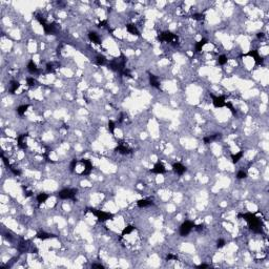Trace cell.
I'll return each instance as SVG.
<instances>
[{"label": "cell", "instance_id": "cell-1", "mask_svg": "<svg viewBox=\"0 0 269 269\" xmlns=\"http://www.w3.org/2000/svg\"><path fill=\"white\" fill-rule=\"evenodd\" d=\"M240 217L243 218L244 220L248 223V226L250 227V229L252 230V231H254L256 234H261L262 232V222L254 214L247 212V214H240Z\"/></svg>", "mask_w": 269, "mask_h": 269}, {"label": "cell", "instance_id": "cell-2", "mask_svg": "<svg viewBox=\"0 0 269 269\" xmlns=\"http://www.w3.org/2000/svg\"><path fill=\"white\" fill-rule=\"evenodd\" d=\"M125 63H126V57H125L123 54H121V56L119 58L115 59V60H113V61H110L109 63H108V68L111 69V71H119L121 74V73L126 68L125 67Z\"/></svg>", "mask_w": 269, "mask_h": 269}, {"label": "cell", "instance_id": "cell-3", "mask_svg": "<svg viewBox=\"0 0 269 269\" xmlns=\"http://www.w3.org/2000/svg\"><path fill=\"white\" fill-rule=\"evenodd\" d=\"M78 190L77 189H74V188H65V189H62L61 191H59L58 197L62 200H75L76 198V195H77Z\"/></svg>", "mask_w": 269, "mask_h": 269}, {"label": "cell", "instance_id": "cell-4", "mask_svg": "<svg viewBox=\"0 0 269 269\" xmlns=\"http://www.w3.org/2000/svg\"><path fill=\"white\" fill-rule=\"evenodd\" d=\"M195 228V223L191 221H185L180 227V234L182 237H186L190 234V231Z\"/></svg>", "mask_w": 269, "mask_h": 269}, {"label": "cell", "instance_id": "cell-5", "mask_svg": "<svg viewBox=\"0 0 269 269\" xmlns=\"http://www.w3.org/2000/svg\"><path fill=\"white\" fill-rule=\"evenodd\" d=\"M91 210V212H93V214L97 217V219L100 222H105V221H108V220H111L113 219V214H109V212H105V211H102V210H96V209H89Z\"/></svg>", "mask_w": 269, "mask_h": 269}, {"label": "cell", "instance_id": "cell-6", "mask_svg": "<svg viewBox=\"0 0 269 269\" xmlns=\"http://www.w3.org/2000/svg\"><path fill=\"white\" fill-rule=\"evenodd\" d=\"M159 40L160 41H164V42H169V43L175 42V44H176V42L178 41V37H177L175 34H172V32H163L160 34Z\"/></svg>", "mask_w": 269, "mask_h": 269}, {"label": "cell", "instance_id": "cell-7", "mask_svg": "<svg viewBox=\"0 0 269 269\" xmlns=\"http://www.w3.org/2000/svg\"><path fill=\"white\" fill-rule=\"evenodd\" d=\"M43 29H44V33L47 34V35H55L56 33L60 29V26L57 23H47L43 27Z\"/></svg>", "mask_w": 269, "mask_h": 269}, {"label": "cell", "instance_id": "cell-8", "mask_svg": "<svg viewBox=\"0 0 269 269\" xmlns=\"http://www.w3.org/2000/svg\"><path fill=\"white\" fill-rule=\"evenodd\" d=\"M210 97L212 98V104H214V107H223L225 106V97L224 96H219V97H216L214 95H210Z\"/></svg>", "mask_w": 269, "mask_h": 269}, {"label": "cell", "instance_id": "cell-9", "mask_svg": "<svg viewBox=\"0 0 269 269\" xmlns=\"http://www.w3.org/2000/svg\"><path fill=\"white\" fill-rule=\"evenodd\" d=\"M247 56H250V57H252L253 59H254V61H256V63L258 65H261L263 64V62H264V59L260 56L259 52L258 51H256V49H253V51H250L248 54H247Z\"/></svg>", "mask_w": 269, "mask_h": 269}, {"label": "cell", "instance_id": "cell-10", "mask_svg": "<svg viewBox=\"0 0 269 269\" xmlns=\"http://www.w3.org/2000/svg\"><path fill=\"white\" fill-rule=\"evenodd\" d=\"M116 150H117L119 154H122V155H129V154H131V148H129V147H128L126 144H124V143H120V144L117 146Z\"/></svg>", "mask_w": 269, "mask_h": 269}, {"label": "cell", "instance_id": "cell-11", "mask_svg": "<svg viewBox=\"0 0 269 269\" xmlns=\"http://www.w3.org/2000/svg\"><path fill=\"white\" fill-rule=\"evenodd\" d=\"M166 172L165 167H164V165H163L162 163H156L155 164V166H154V168L150 169V172H152V174H157V175H161V174H164V172Z\"/></svg>", "mask_w": 269, "mask_h": 269}, {"label": "cell", "instance_id": "cell-12", "mask_svg": "<svg viewBox=\"0 0 269 269\" xmlns=\"http://www.w3.org/2000/svg\"><path fill=\"white\" fill-rule=\"evenodd\" d=\"M83 164H84V170L81 172V175H84V176H87L91 174V169H93V165H91V163L89 160H86V159H83L81 161Z\"/></svg>", "mask_w": 269, "mask_h": 269}, {"label": "cell", "instance_id": "cell-13", "mask_svg": "<svg viewBox=\"0 0 269 269\" xmlns=\"http://www.w3.org/2000/svg\"><path fill=\"white\" fill-rule=\"evenodd\" d=\"M172 168H174V170L180 176L183 175V174L186 172V167H185L183 164H181V163H175V164L172 165Z\"/></svg>", "mask_w": 269, "mask_h": 269}, {"label": "cell", "instance_id": "cell-14", "mask_svg": "<svg viewBox=\"0 0 269 269\" xmlns=\"http://www.w3.org/2000/svg\"><path fill=\"white\" fill-rule=\"evenodd\" d=\"M221 135L220 133H214V135H210V136L205 137L203 141H204L205 144H209V143L214 142V141H217L218 139H220Z\"/></svg>", "mask_w": 269, "mask_h": 269}, {"label": "cell", "instance_id": "cell-15", "mask_svg": "<svg viewBox=\"0 0 269 269\" xmlns=\"http://www.w3.org/2000/svg\"><path fill=\"white\" fill-rule=\"evenodd\" d=\"M149 83H150V85H152V86H154V87L160 88V82H159L158 78H157L155 75L149 74Z\"/></svg>", "mask_w": 269, "mask_h": 269}, {"label": "cell", "instance_id": "cell-16", "mask_svg": "<svg viewBox=\"0 0 269 269\" xmlns=\"http://www.w3.org/2000/svg\"><path fill=\"white\" fill-rule=\"evenodd\" d=\"M88 38H89V40H91V42L96 43V44H100V43H101L100 37L98 36V34L96 32H91V33H89V34H88Z\"/></svg>", "mask_w": 269, "mask_h": 269}, {"label": "cell", "instance_id": "cell-17", "mask_svg": "<svg viewBox=\"0 0 269 269\" xmlns=\"http://www.w3.org/2000/svg\"><path fill=\"white\" fill-rule=\"evenodd\" d=\"M59 67V64L56 62H49L46 64V71L47 73H54V71Z\"/></svg>", "mask_w": 269, "mask_h": 269}, {"label": "cell", "instance_id": "cell-18", "mask_svg": "<svg viewBox=\"0 0 269 269\" xmlns=\"http://www.w3.org/2000/svg\"><path fill=\"white\" fill-rule=\"evenodd\" d=\"M27 69H29V71L31 73V74H36V73H38V67H37L36 63L33 61V60H31V61L27 63Z\"/></svg>", "mask_w": 269, "mask_h": 269}, {"label": "cell", "instance_id": "cell-19", "mask_svg": "<svg viewBox=\"0 0 269 269\" xmlns=\"http://www.w3.org/2000/svg\"><path fill=\"white\" fill-rule=\"evenodd\" d=\"M137 205L139 206V207H148V206H152V205H154V203H152L150 200H145V199H143V200H139V201L137 202Z\"/></svg>", "mask_w": 269, "mask_h": 269}, {"label": "cell", "instance_id": "cell-20", "mask_svg": "<svg viewBox=\"0 0 269 269\" xmlns=\"http://www.w3.org/2000/svg\"><path fill=\"white\" fill-rule=\"evenodd\" d=\"M25 138H26V135H22V136L18 137V146H19L20 148L22 149H25L26 147H27V145H26L25 143Z\"/></svg>", "mask_w": 269, "mask_h": 269}, {"label": "cell", "instance_id": "cell-21", "mask_svg": "<svg viewBox=\"0 0 269 269\" xmlns=\"http://www.w3.org/2000/svg\"><path fill=\"white\" fill-rule=\"evenodd\" d=\"M20 87V83L18 81H12L10 84V89H9V91H10L11 94H15L17 91V89Z\"/></svg>", "mask_w": 269, "mask_h": 269}, {"label": "cell", "instance_id": "cell-22", "mask_svg": "<svg viewBox=\"0 0 269 269\" xmlns=\"http://www.w3.org/2000/svg\"><path fill=\"white\" fill-rule=\"evenodd\" d=\"M36 237L38 238V239H40V240H47V239H52V238H55L53 234H47V232H44V231H41V232H39V234H37V236Z\"/></svg>", "mask_w": 269, "mask_h": 269}, {"label": "cell", "instance_id": "cell-23", "mask_svg": "<svg viewBox=\"0 0 269 269\" xmlns=\"http://www.w3.org/2000/svg\"><path fill=\"white\" fill-rule=\"evenodd\" d=\"M126 29H127V31H128L130 34H133V35H136V36H139L140 35L139 31H138V29L136 27V25H135V24H127Z\"/></svg>", "mask_w": 269, "mask_h": 269}, {"label": "cell", "instance_id": "cell-24", "mask_svg": "<svg viewBox=\"0 0 269 269\" xmlns=\"http://www.w3.org/2000/svg\"><path fill=\"white\" fill-rule=\"evenodd\" d=\"M208 42V40L207 39H202V40H200L199 42H197L196 43V52H201L202 51V49H203V46L206 44V43Z\"/></svg>", "mask_w": 269, "mask_h": 269}, {"label": "cell", "instance_id": "cell-25", "mask_svg": "<svg viewBox=\"0 0 269 269\" xmlns=\"http://www.w3.org/2000/svg\"><path fill=\"white\" fill-rule=\"evenodd\" d=\"M243 152H238V154H234V155H231V160H232V163H238L239 161H240L241 159H242V157H243Z\"/></svg>", "mask_w": 269, "mask_h": 269}, {"label": "cell", "instance_id": "cell-26", "mask_svg": "<svg viewBox=\"0 0 269 269\" xmlns=\"http://www.w3.org/2000/svg\"><path fill=\"white\" fill-rule=\"evenodd\" d=\"M49 198V196L47 195V194H39V195L37 196V202L38 203H44V202H46V200Z\"/></svg>", "mask_w": 269, "mask_h": 269}, {"label": "cell", "instance_id": "cell-27", "mask_svg": "<svg viewBox=\"0 0 269 269\" xmlns=\"http://www.w3.org/2000/svg\"><path fill=\"white\" fill-rule=\"evenodd\" d=\"M29 107V105H27V104H26V105H20V106L17 107V113L20 115V116H23Z\"/></svg>", "mask_w": 269, "mask_h": 269}, {"label": "cell", "instance_id": "cell-28", "mask_svg": "<svg viewBox=\"0 0 269 269\" xmlns=\"http://www.w3.org/2000/svg\"><path fill=\"white\" fill-rule=\"evenodd\" d=\"M96 63H97L98 65H105L106 64V58H105L104 56H97Z\"/></svg>", "mask_w": 269, "mask_h": 269}, {"label": "cell", "instance_id": "cell-29", "mask_svg": "<svg viewBox=\"0 0 269 269\" xmlns=\"http://www.w3.org/2000/svg\"><path fill=\"white\" fill-rule=\"evenodd\" d=\"M191 17H192V19H194V20L201 21V20L204 19L205 15H204V14H202V13H196V14H194V15H192Z\"/></svg>", "mask_w": 269, "mask_h": 269}, {"label": "cell", "instance_id": "cell-30", "mask_svg": "<svg viewBox=\"0 0 269 269\" xmlns=\"http://www.w3.org/2000/svg\"><path fill=\"white\" fill-rule=\"evenodd\" d=\"M227 57L225 55H221V56H219V58H218V62H219V64H221V65H224V64H226L227 63Z\"/></svg>", "mask_w": 269, "mask_h": 269}, {"label": "cell", "instance_id": "cell-31", "mask_svg": "<svg viewBox=\"0 0 269 269\" xmlns=\"http://www.w3.org/2000/svg\"><path fill=\"white\" fill-rule=\"evenodd\" d=\"M133 229H135V227L131 226V225L127 226L126 228H124V230L122 231V236H125V234H129Z\"/></svg>", "mask_w": 269, "mask_h": 269}, {"label": "cell", "instance_id": "cell-32", "mask_svg": "<svg viewBox=\"0 0 269 269\" xmlns=\"http://www.w3.org/2000/svg\"><path fill=\"white\" fill-rule=\"evenodd\" d=\"M225 106L228 107V108H229V110L232 113H234V115H237V110L234 109V105H232V103H231V102H226V103H225Z\"/></svg>", "mask_w": 269, "mask_h": 269}, {"label": "cell", "instance_id": "cell-33", "mask_svg": "<svg viewBox=\"0 0 269 269\" xmlns=\"http://www.w3.org/2000/svg\"><path fill=\"white\" fill-rule=\"evenodd\" d=\"M36 83V80L34 79V77H29V78H26V84L29 85V86H34Z\"/></svg>", "mask_w": 269, "mask_h": 269}, {"label": "cell", "instance_id": "cell-34", "mask_svg": "<svg viewBox=\"0 0 269 269\" xmlns=\"http://www.w3.org/2000/svg\"><path fill=\"white\" fill-rule=\"evenodd\" d=\"M247 177V174L246 172H244V170H239L237 174V178L238 179H245Z\"/></svg>", "mask_w": 269, "mask_h": 269}, {"label": "cell", "instance_id": "cell-35", "mask_svg": "<svg viewBox=\"0 0 269 269\" xmlns=\"http://www.w3.org/2000/svg\"><path fill=\"white\" fill-rule=\"evenodd\" d=\"M115 125H116V124H115L113 121H111V120L108 121V129H109V131L111 133H113V131H115V127H116Z\"/></svg>", "mask_w": 269, "mask_h": 269}, {"label": "cell", "instance_id": "cell-36", "mask_svg": "<svg viewBox=\"0 0 269 269\" xmlns=\"http://www.w3.org/2000/svg\"><path fill=\"white\" fill-rule=\"evenodd\" d=\"M225 244H226V241L223 240V239H220V240H218V242H217V246H218V248H222V247L225 246Z\"/></svg>", "mask_w": 269, "mask_h": 269}, {"label": "cell", "instance_id": "cell-37", "mask_svg": "<svg viewBox=\"0 0 269 269\" xmlns=\"http://www.w3.org/2000/svg\"><path fill=\"white\" fill-rule=\"evenodd\" d=\"M9 168H10V170H11L12 172H13V174H14L15 176H20V175H21L20 170H18V169H16V168H14L13 166H11V165H10V166H9Z\"/></svg>", "mask_w": 269, "mask_h": 269}, {"label": "cell", "instance_id": "cell-38", "mask_svg": "<svg viewBox=\"0 0 269 269\" xmlns=\"http://www.w3.org/2000/svg\"><path fill=\"white\" fill-rule=\"evenodd\" d=\"M77 163H78L77 159H74L73 161H71V172H75V168H76V166H77Z\"/></svg>", "mask_w": 269, "mask_h": 269}, {"label": "cell", "instance_id": "cell-39", "mask_svg": "<svg viewBox=\"0 0 269 269\" xmlns=\"http://www.w3.org/2000/svg\"><path fill=\"white\" fill-rule=\"evenodd\" d=\"M166 260H167V261H172V260H178V256H174V254H172V253H170V254H168V256H166Z\"/></svg>", "mask_w": 269, "mask_h": 269}, {"label": "cell", "instance_id": "cell-40", "mask_svg": "<svg viewBox=\"0 0 269 269\" xmlns=\"http://www.w3.org/2000/svg\"><path fill=\"white\" fill-rule=\"evenodd\" d=\"M91 267H93V268H96V267H97V268H103V266L101 265V264H93Z\"/></svg>", "mask_w": 269, "mask_h": 269}, {"label": "cell", "instance_id": "cell-41", "mask_svg": "<svg viewBox=\"0 0 269 269\" xmlns=\"http://www.w3.org/2000/svg\"><path fill=\"white\" fill-rule=\"evenodd\" d=\"M208 265L207 264H201V265L197 266V268H207Z\"/></svg>", "mask_w": 269, "mask_h": 269}, {"label": "cell", "instance_id": "cell-42", "mask_svg": "<svg viewBox=\"0 0 269 269\" xmlns=\"http://www.w3.org/2000/svg\"><path fill=\"white\" fill-rule=\"evenodd\" d=\"M195 228L198 230V231H200V230L203 229V225H198V226H196V225H195Z\"/></svg>", "mask_w": 269, "mask_h": 269}, {"label": "cell", "instance_id": "cell-43", "mask_svg": "<svg viewBox=\"0 0 269 269\" xmlns=\"http://www.w3.org/2000/svg\"><path fill=\"white\" fill-rule=\"evenodd\" d=\"M256 36H258V38H259V39H263V38H264V34H263V33H259Z\"/></svg>", "mask_w": 269, "mask_h": 269}, {"label": "cell", "instance_id": "cell-44", "mask_svg": "<svg viewBox=\"0 0 269 269\" xmlns=\"http://www.w3.org/2000/svg\"><path fill=\"white\" fill-rule=\"evenodd\" d=\"M105 24H106V20H104V21H101V22L99 23V25H98V26H100V27H101V26H104Z\"/></svg>", "mask_w": 269, "mask_h": 269}]
</instances>
